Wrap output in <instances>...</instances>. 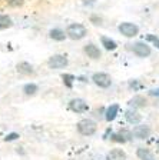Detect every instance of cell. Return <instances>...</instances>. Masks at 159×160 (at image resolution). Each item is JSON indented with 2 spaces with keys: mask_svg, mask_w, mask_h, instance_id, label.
<instances>
[{
  "mask_svg": "<svg viewBox=\"0 0 159 160\" xmlns=\"http://www.w3.org/2000/svg\"><path fill=\"white\" fill-rule=\"evenodd\" d=\"M62 79H63V83H65L70 89V87H72L73 80H75V76H73V74H63Z\"/></svg>",
  "mask_w": 159,
  "mask_h": 160,
  "instance_id": "ffe728a7",
  "label": "cell"
},
{
  "mask_svg": "<svg viewBox=\"0 0 159 160\" xmlns=\"http://www.w3.org/2000/svg\"><path fill=\"white\" fill-rule=\"evenodd\" d=\"M132 134H133V137H136V139L145 140L151 136V127L146 126V124H138V126L133 127Z\"/></svg>",
  "mask_w": 159,
  "mask_h": 160,
  "instance_id": "52a82bcc",
  "label": "cell"
},
{
  "mask_svg": "<svg viewBox=\"0 0 159 160\" xmlns=\"http://www.w3.org/2000/svg\"><path fill=\"white\" fill-rule=\"evenodd\" d=\"M98 124L90 119H83L77 123V132H79L82 136H92V134L96 133Z\"/></svg>",
  "mask_w": 159,
  "mask_h": 160,
  "instance_id": "7a4b0ae2",
  "label": "cell"
},
{
  "mask_svg": "<svg viewBox=\"0 0 159 160\" xmlns=\"http://www.w3.org/2000/svg\"><path fill=\"white\" fill-rule=\"evenodd\" d=\"M118 112H119V104H110V106L106 109L105 119L108 120V122H112V120H115V117L118 116Z\"/></svg>",
  "mask_w": 159,
  "mask_h": 160,
  "instance_id": "4fadbf2b",
  "label": "cell"
},
{
  "mask_svg": "<svg viewBox=\"0 0 159 160\" xmlns=\"http://www.w3.org/2000/svg\"><path fill=\"white\" fill-rule=\"evenodd\" d=\"M125 117H126V120H128L130 124H138V123H140V120H142V116H140V114L138 113L135 109H129V110H128V112H126V114H125Z\"/></svg>",
  "mask_w": 159,
  "mask_h": 160,
  "instance_id": "30bf717a",
  "label": "cell"
},
{
  "mask_svg": "<svg viewBox=\"0 0 159 160\" xmlns=\"http://www.w3.org/2000/svg\"><path fill=\"white\" fill-rule=\"evenodd\" d=\"M37 86L34 83H27V84H24V87H23V92H24V94H27V96H33V94H36V92H37Z\"/></svg>",
  "mask_w": 159,
  "mask_h": 160,
  "instance_id": "d6986e66",
  "label": "cell"
},
{
  "mask_svg": "<svg viewBox=\"0 0 159 160\" xmlns=\"http://www.w3.org/2000/svg\"><path fill=\"white\" fill-rule=\"evenodd\" d=\"M12 24H13V22L9 16L0 14V29H9V27H12Z\"/></svg>",
  "mask_w": 159,
  "mask_h": 160,
  "instance_id": "ac0fdd59",
  "label": "cell"
},
{
  "mask_svg": "<svg viewBox=\"0 0 159 160\" xmlns=\"http://www.w3.org/2000/svg\"><path fill=\"white\" fill-rule=\"evenodd\" d=\"M17 137H19V134L17 133H10V134H7L4 140H6V142H12V140H16Z\"/></svg>",
  "mask_w": 159,
  "mask_h": 160,
  "instance_id": "cb8c5ba5",
  "label": "cell"
},
{
  "mask_svg": "<svg viewBox=\"0 0 159 160\" xmlns=\"http://www.w3.org/2000/svg\"><path fill=\"white\" fill-rule=\"evenodd\" d=\"M100 42H102V46L105 47L106 50H115L116 47H118V44H116L115 40L109 39V37H106V36L100 37Z\"/></svg>",
  "mask_w": 159,
  "mask_h": 160,
  "instance_id": "2e32d148",
  "label": "cell"
},
{
  "mask_svg": "<svg viewBox=\"0 0 159 160\" xmlns=\"http://www.w3.org/2000/svg\"><path fill=\"white\" fill-rule=\"evenodd\" d=\"M50 37H52L53 40H56V42H63V40L66 39V36L67 34H65V32L63 30H60V29H53V30H50Z\"/></svg>",
  "mask_w": 159,
  "mask_h": 160,
  "instance_id": "e0dca14e",
  "label": "cell"
},
{
  "mask_svg": "<svg viewBox=\"0 0 159 160\" xmlns=\"http://www.w3.org/2000/svg\"><path fill=\"white\" fill-rule=\"evenodd\" d=\"M152 96H159V89H155V90H151L149 92Z\"/></svg>",
  "mask_w": 159,
  "mask_h": 160,
  "instance_id": "d4e9b609",
  "label": "cell"
},
{
  "mask_svg": "<svg viewBox=\"0 0 159 160\" xmlns=\"http://www.w3.org/2000/svg\"><path fill=\"white\" fill-rule=\"evenodd\" d=\"M69 107L75 113H85L89 110V106L83 99H72L69 103Z\"/></svg>",
  "mask_w": 159,
  "mask_h": 160,
  "instance_id": "ba28073f",
  "label": "cell"
},
{
  "mask_svg": "<svg viewBox=\"0 0 159 160\" xmlns=\"http://www.w3.org/2000/svg\"><path fill=\"white\" fill-rule=\"evenodd\" d=\"M158 147H159V142H158Z\"/></svg>",
  "mask_w": 159,
  "mask_h": 160,
  "instance_id": "484cf974",
  "label": "cell"
},
{
  "mask_svg": "<svg viewBox=\"0 0 159 160\" xmlns=\"http://www.w3.org/2000/svg\"><path fill=\"white\" fill-rule=\"evenodd\" d=\"M92 80L95 82V84L102 89H108V87L112 84V79H110L109 74L106 73H95L92 76Z\"/></svg>",
  "mask_w": 159,
  "mask_h": 160,
  "instance_id": "8992f818",
  "label": "cell"
},
{
  "mask_svg": "<svg viewBox=\"0 0 159 160\" xmlns=\"http://www.w3.org/2000/svg\"><path fill=\"white\" fill-rule=\"evenodd\" d=\"M112 140H113V142H118V143H125V142H128V140H126L125 137H123L120 133H116V134H113Z\"/></svg>",
  "mask_w": 159,
  "mask_h": 160,
  "instance_id": "603a6c76",
  "label": "cell"
},
{
  "mask_svg": "<svg viewBox=\"0 0 159 160\" xmlns=\"http://www.w3.org/2000/svg\"><path fill=\"white\" fill-rule=\"evenodd\" d=\"M17 72H19L20 74H24V76H30V74L34 73L32 64H29L27 62H22V63L17 64Z\"/></svg>",
  "mask_w": 159,
  "mask_h": 160,
  "instance_id": "7c38bea8",
  "label": "cell"
},
{
  "mask_svg": "<svg viewBox=\"0 0 159 160\" xmlns=\"http://www.w3.org/2000/svg\"><path fill=\"white\" fill-rule=\"evenodd\" d=\"M119 32L125 37H135L136 34L139 33V27L136 26V24H133V23L125 22V23L119 24Z\"/></svg>",
  "mask_w": 159,
  "mask_h": 160,
  "instance_id": "277c9868",
  "label": "cell"
},
{
  "mask_svg": "<svg viewBox=\"0 0 159 160\" xmlns=\"http://www.w3.org/2000/svg\"><path fill=\"white\" fill-rule=\"evenodd\" d=\"M85 53L87 54V57H90V59H93V60L100 59V56H102L99 47L95 46V44H92V43H89V44L85 46Z\"/></svg>",
  "mask_w": 159,
  "mask_h": 160,
  "instance_id": "9c48e42d",
  "label": "cell"
},
{
  "mask_svg": "<svg viewBox=\"0 0 159 160\" xmlns=\"http://www.w3.org/2000/svg\"><path fill=\"white\" fill-rule=\"evenodd\" d=\"M132 50L138 57H148V56H151V53H152L151 47L148 46L145 42H136V43H133Z\"/></svg>",
  "mask_w": 159,
  "mask_h": 160,
  "instance_id": "5b68a950",
  "label": "cell"
},
{
  "mask_svg": "<svg viewBox=\"0 0 159 160\" xmlns=\"http://www.w3.org/2000/svg\"><path fill=\"white\" fill-rule=\"evenodd\" d=\"M136 153H138V157H139L140 160H155V157H153L152 152H151L149 149H145V147H139Z\"/></svg>",
  "mask_w": 159,
  "mask_h": 160,
  "instance_id": "9a60e30c",
  "label": "cell"
},
{
  "mask_svg": "<svg viewBox=\"0 0 159 160\" xmlns=\"http://www.w3.org/2000/svg\"><path fill=\"white\" fill-rule=\"evenodd\" d=\"M87 30L86 27L83 26V24H79V23H72L67 26L66 29V34L67 37H70L72 40H80L83 37L86 36Z\"/></svg>",
  "mask_w": 159,
  "mask_h": 160,
  "instance_id": "6da1fadb",
  "label": "cell"
},
{
  "mask_svg": "<svg viewBox=\"0 0 159 160\" xmlns=\"http://www.w3.org/2000/svg\"><path fill=\"white\" fill-rule=\"evenodd\" d=\"M6 2L10 7H20L24 3V0H6Z\"/></svg>",
  "mask_w": 159,
  "mask_h": 160,
  "instance_id": "7402d4cb",
  "label": "cell"
},
{
  "mask_svg": "<svg viewBox=\"0 0 159 160\" xmlns=\"http://www.w3.org/2000/svg\"><path fill=\"white\" fill-rule=\"evenodd\" d=\"M146 40H148V42H151V43H152L156 49H159V37L153 36V34H146Z\"/></svg>",
  "mask_w": 159,
  "mask_h": 160,
  "instance_id": "44dd1931",
  "label": "cell"
},
{
  "mask_svg": "<svg viewBox=\"0 0 159 160\" xmlns=\"http://www.w3.org/2000/svg\"><path fill=\"white\" fill-rule=\"evenodd\" d=\"M67 57L63 56V54H55L47 60V66L50 69H63V67L67 66Z\"/></svg>",
  "mask_w": 159,
  "mask_h": 160,
  "instance_id": "3957f363",
  "label": "cell"
},
{
  "mask_svg": "<svg viewBox=\"0 0 159 160\" xmlns=\"http://www.w3.org/2000/svg\"><path fill=\"white\" fill-rule=\"evenodd\" d=\"M129 104L133 109H138V107H145L148 104V102H146V99L143 96H135L133 99L129 100Z\"/></svg>",
  "mask_w": 159,
  "mask_h": 160,
  "instance_id": "5bb4252c",
  "label": "cell"
},
{
  "mask_svg": "<svg viewBox=\"0 0 159 160\" xmlns=\"http://www.w3.org/2000/svg\"><path fill=\"white\" fill-rule=\"evenodd\" d=\"M106 160H126V153L122 149H113L108 153Z\"/></svg>",
  "mask_w": 159,
  "mask_h": 160,
  "instance_id": "8fae6325",
  "label": "cell"
}]
</instances>
